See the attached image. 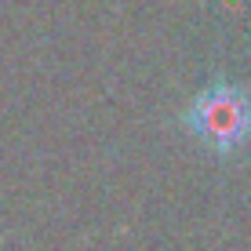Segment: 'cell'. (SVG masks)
<instances>
[{
  "instance_id": "obj_1",
  "label": "cell",
  "mask_w": 251,
  "mask_h": 251,
  "mask_svg": "<svg viewBox=\"0 0 251 251\" xmlns=\"http://www.w3.org/2000/svg\"><path fill=\"white\" fill-rule=\"evenodd\" d=\"M186 127L219 157L244 150L251 138V95L237 84H211L186 109Z\"/></svg>"
}]
</instances>
